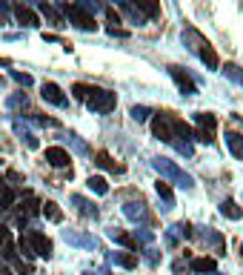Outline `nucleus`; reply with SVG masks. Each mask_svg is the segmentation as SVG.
Returning <instances> with one entry per match:
<instances>
[{
	"label": "nucleus",
	"mask_w": 243,
	"mask_h": 275,
	"mask_svg": "<svg viewBox=\"0 0 243 275\" xmlns=\"http://www.w3.org/2000/svg\"><path fill=\"white\" fill-rule=\"evenodd\" d=\"M12 204H15V192L12 189H3L0 192V209H12Z\"/></svg>",
	"instance_id": "obj_22"
},
{
	"label": "nucleus",
	"mask_w": 243,
	"mask_h": 275,
	"mask_svg": "<svg viewBox=\"0 0 243 275\" xmlns=\"http://www.w3.org/2000/svg\"><path fill=\"white\" fill-rule=\"evenodd\" d=\"M0 66H9V61H6V58H0Z\"/></svg>",
	"instance_id": "obj_31"
},
{
	"label": "nucleus",
	"mask_w": 243,
	"mask_h": 275,
	"mask_svg": "<svg viewBox=\"0 0 243 275\" xmlns=\"http://www.w3.org/2000/svg\"><path fill=\"white\" fill-rule=\"evenodd\" d=\"M40 9H43V15H46V18H52L54 23H60V18H57V15H54V12L49 9V6H46V3H43V6H40Z\"/></svg>",
	"instance_id": "obj_29"
},
{
	"label": "nucleus",
	"mask_w": 243,
	"mask_h": 275,
	"mask_svg": "<svg viewBox=\"0 0 243 275\" xmlns=\"http://www.w3.org/2000/svg\"><path fill=\"white\" fill-rule=\"evenodd\" d=\"M155 167L160 169V172H166V175L177 178V181H180L183 187H192V178H189V175H183L180 169H177V167H172V163H169V160H166V158H157V160H155Z\"/></svg>",
	"instance_id": "obj_9"
},
{
	"label": "nucleus",
	"mask_w": 243,
	"mask_h": 275,
	"mask_svg": "<svg viewBox=\"0 0 243 275\" xmlns=\"http://www.w3.org/2000/svg\"><path fill=\"white\" fill-rule=\"evenodd\" d=\"M198 54H200V61L206 63L209 69H217V66H220V58H217V52L206 43V40H203V43L198 46Z\"/></svg>",
	"instance_id": "obj_11"
},
{
	"label": "nucleus",
	"mask_w": 243,
	"mask_h": 275,
	"mask_svg": "<svg viewBox=\"0 0 243 275\" xmlns=\"http://www.w3.org/2000/svg\"><path fill=\"white\" fill-rule=\"evenodd\" d=\"M66 12H69V20H72V23H75L78 29H83V32H89V29L95 32V29H97L95 18H92V15L83 9V6H66Z\"/></svg>",
	"instance_id": "obj_4"
},
{
	"label": "nucleus",
	"mask_w": 243,
	"mask_h": 275,
	"mask_svg": "<svg viewBox=\"0 0 243 275\" xmlns=\"http://www.w3.org/2000/svg\"><path fill=\"white\" fill-rule=\"evenodd\" d=\"M9 238V230H6V224H0V244Z\"/></svg>",
	"instance_id": "obj_30"
},
{
	"label": "nucleus",
	"mask_w": 243,
	"mask_h": 275,
	"mask_svg": "<svg viewBox=\"0 0 243 275\" xmlns=\"http://www.w3.org/2000/svg\"><path fill=\"white\" fill-rule=\"evenodd\" d=\"M15 18L20 20V23H23V26H40V18H37L35 12L29 9V6H23V3H18V6H15Z\"/></svg>",
	"instance_id": "obj_10"
},
{
	"label": "nucleus",
	"mask_w": 243,
	"mask_h": 275,
	"mask_svg": "<svg viewBox=\"0 0 243 275\" xmlns=\"http://www.w3.org/2000/svg\"><path fill=\"white\" fill-rule=\"evenodd\" d=\"M135 9H140L146 18H157L160 15V3L157 0H135Z\"/></svg>",
	"instance_id": "obj_14"
},
{
	"label": "nucleus",
	"mask_w": 243,
	"mask_h": 275,
	"mask_svg": "<svg viewBox=\"0 0 243 275\" xmlns=\"http://www.w3.org/2000/svg\"><path fill=\"white\" fill-rule=\"evenodd\" d=\"M152 132L157 141L172 143L174 141V126H172V115H155L152 118Z\"/></svg>",
	"instance_id": "obj_3"
},
{
	"label": "nucleus",
	"mask_w": 243,
	"mask_h": 275,
	"mask_svg": "<svg viewBox=\"0 0 243 275\" xmlns=\"http://www.w3.org/2000/svg\"><path fill=\"white\" fill-rule=\"evenodd\" d=\"M0 184H3V175H0Z\"/></svg>",
	"instance_id": "obj_33"
},
{
	"label": "nucleus",
	"mask_w": 243,
	"mask_h": 275,
	"mask_svg": "<svg viewBox=\"0 0 243 275\" xmlns=\"http://www.w3.org/2000/svg\"><path fill=\"white\" fill-rule=\"evenodd\" d=\"M195 121H198V132H195V138L203 143H212L215 141V129H217V118L212 115V112H198L195 115Z\"/></svg>",
	"instance_id": "obj_2"
},
{
	"label": "nucleus",
	"mask_w": 243,
	"mask_h": 275,
	"mask_svg": "<svg viewBox=\"0 0 243 275\" xmlns=\"http://www.w3.org/2000/svg\"><path fill=\"white\" fill-rule=\"evenodd\" d=\"M15 266H18V272H20V275H32V266L23 264V261H15Z\"/></svg>",
	"instance_id": "obj_27"
},
{
	"label": "nucleus",
	"mask_w": 243,
	"mask_h": 275,
	"mask_svg": "<svg viewBox=\"0 0 243 275\" xmlns=\"http://www.w3.org/2000/svg\"><path fill=\"white\" fill-rule=\"evenodd\" d=\"M240 255H243V244H240Z\"/></svg>",
	"instance_id": "obj_32"
},
{
	"label": "nucleus",
	"mask_w": 243,
	"mask_h": 275,
	"mask_svg": "<svg viewBox=\"0 0 243 275\" xmlns=\"http://www.w3.org/2000/svg\"><path fill=\"white\" fill-rule=\"evenodd\" d=\"M132 118H135V121H146V109L135 106V109H132Z\"/></svg>",
	"instance_id": "obj_25"
},
{
	"label": "nucleus",
	"mask_w": 243,
	"mask_h": 275,
	"mask_svg": "<svg viewBox=\"0 0 243 275\" xmlns=\"http://www.w3.org/2000/svg\"><path fill=\"white\" fill-rule=\"evenodd\" d=\"M3 258H9V261H18V252H15V244L9 238L3 241Z\"/></svg>",
	"instance_id": "obj_24"
},
{
	"label": "nucleus",
	"mask_w": 243,
	"mask_h": 275,
	"mask_svg": "<svg viewBox=\"0 0 243 275\" xmlns=\"http://www.w3.org/2000/svg\"><path fill=\"white\" fill-rule=\"evenodd\" d=\"M89 89H92V86H86V83H75L72 92H75V98H78V100H86L89 98Z\"/></svg>",
	"instance_id": "obj_23"
},
{
	"label": "nucleus",
	"mask_w": 243,
	"mask_h": 275,
	"mask_svg": "<svg viewBox=\"0 0 243 275\" xmlns=\"http://www.w3.org/2000/svg\"><path fill=\"white\" fill-rule=\"evenodd\" d=\"M114 261H117V264L120 266H138V255H129V252H120V255H114Z\"/></svg>",
	"instance_id": "obj_21"
},
{
	"label": "nucleus",
	"mask_w": 243,
	"mask_h": 275,
	"mask_svg": "<svg viewBox=\"0 0 243 275\" xmlns=\"http://www.w3.org/2000/svg\"><path fill=\"white\" fill-rule=\"evenodd\" d=\"M89 189H95L97 195H106V192H109V184H106L103 175H92L89 178Z\"/></svg>",
	"instance_id": "obj_17"
},
{
	"label": "nucleus",
	"mask_w": 243,
	"mask_h": 275,
	"mask_svg": "<svg viewBox=\"0 0 243 275\" xmlns=\"http://www.w3.org/2000/svg\"><path fill=\"white\" fill-rule=\"evenodd\" d=\"M40 212H43L46 218H49V221H54V224H60V221H63L60 206L54 204V201H43V204H40Z\"/></svg>",
	"instance_id": "obj_16"
},
{
	"label": "nucleus",
	"mask_w": 243,
	"mask_h": 275,
	"mask_svg": "<svg viewBox=\"0 0 243 275\" xmlns=\"http://www.w3.org/2000/svg\"><path fill=\"white\" fill-rule=\"evenodd\" d=\"M95 163H97V167H103V169H114V172H120V169H123V167H117V163L109 158V152H97V155H95Z\"/></svg>",
	"instance_id": "obj_18"
},
{
	"label": "nucleus",
	"mask_w": 243,
	"mask_h": 275,
	"mask_svg": "<svg viewBox=\"0 0 243 275\" xmlns=\"http://www.w3.org/2000/svg\"><path fill=\"white\" fill-rule=\"evenodd\" d=\"M86 103H89V109H95V112H112V109L117 106V98H114V92H109V89L92 86L89 89Z\"/></svg>",
	"instance_id": "obj_1"
},
{
	"label": "nucleus",
	"mask_w": 243,
	"mask_h": 275,
	"mask_svg": "<svg viewBox=\"0 0 243 275\" xmlns=\"http://www.w3.org/2000/svg\"><path fill=\"white\" fill-rule=\"evenodd\" d=\"M46 160L52 163V167L63 169V167H69L72 158H69V152L63 149V146H46Z\"/></svg>",
	"instance_id": "obj_7"
},
{
	"label": "nucleus",
	"mask_w": 243,
	"mask_h": 275,
	"mask_svg": "<svg viewBox=\"0 0 243 275\" xmlns=\"http://www.w3.org/2000/svg\"><path fill=\"white\" fill-rule=\"evenodd\" d=\"M169 75H172V78H174V83H177V86L183 89V95H195V92H198L195 80H192L189 75H186V72H180L177 66H169Z\"/></svg>",
	"instance_id": "obj_8"
},
{
	"label": "nucleus",
	"mask_w": 243,
	"mask_h": 275,
	"mask_svg": "<svg viewBox=\"0 0 243 275\" xmlns=\"http://www.w3.org/2000/svg\"><path fill=\"white\" fill-rule=\"evenodd\" d=\"M215 269H217L215 258H206V255H203V258H192V272L203 275V272H215Z\"/></svg>",
	"instance_id": "obj_13"
},
{
	"label": "nucleus",
	"mask_w": 243,
	"mask_h": 275,
	"mask_svg": "<svg viewBox=\"0 0 243 275\" xmlns=\"http://www.w3.org/2000/svg\"><path fill=\"white\" fill-rule=\"evenodd\" d=\"M220 215H223V218H232V221H240V218H243V209L234 204V201H229V198H226L223 204H220Z\"/></svg>",
	"instance_id": "obj_15"
},
{
	"label": "nucleus",
	"mask_w": 243,
	"mask_h": 275,
	"mask_svg": "<svg viewBox=\"0 0 243 275\" xmlns=\"http://www.w3.org/2000/svg\"><path fill=\"white\" fill-rule=\"evenodd\" d=\"M155 189H157V195L163 198V201H166V204H169V206H172V204H174V195H172V187H169V184H166V181H157V184H155Z\"/></svg>",
	"instance_id": "obj_19"
},
{
	"label": "nucleus",
	"mask_w": 243,
	"mask_h": 275,
	"mask_svg": "<svg viewBox=\"0 0 243 275\" xmlns=\"http://www.w3.org/2000/svg\"><path fill=\"white\" fill-rule=\"evenodd\" d=\"M40 95H43V100H49V103H54V106H66L63 89L57 86V83H52V80H46L43 86H40Z\"/></svg>",
	"instance_id": "obj_6"
},
{
	"label": "nucleus",
	"mask_w": 243,
	"mask_h": 275,
	"mask_svg": "<svg viewBox=\"0 0 243 275\" xmlns=\"http://www.w3.org/2000/svg\"><path fill=\"white\" fill-rule=\"evenodd\" d=\"M29 244L35 249V255L52 258V238H46L43 232H29Z\"/></svg>",
	"instance_id": "obj_5"
},
{
	"label": "nucleus",
	"mask_w": 243,
	"mask_h": 275,
	"mask_svg": "<svg viewBox=\"0 0 243 275\" xmlns=\"http://www.w3.org/2000/svg\"><path fill=\"white\" fill-rule=\"evenodd\" d=\"M112 238L117 241V244H123V247H129V249L138 247V244H135V238H132L129 232H112Z\"/></svg>",
	"instance_id": "obj_20"
},
{
	"label": "nucleus",
	"mask_w": 243,
	"mask_h": 275,
	"mask_svg": "<svg viewBox=\"0 0 243 275\" xmlns=\"http://www.w3.org/2000/svg\"><path fill=\"white\" fill-rule=\"evenodd\" d=\"M226 75H232V78H237V80L243 83V72L237 69V66H226Z\"/></svg>",
	"instance_id": "obj_26"
},
{
	"label": "nucleus",
	"mask_w": 243,
	"mask_h": 275,
	"mask_svg": "<svg viewBox=\"0 0 243 275\" xmlns=\"http://www.w3.org/2000/svg\"><path fill=\"white\" fill-rule=\"evenodd\" d=\"M15 80H18V83H23V86H29V83H32V78H29V75H23V72H15Z\"/></svg>",
	"instance_id": "obj_28"
},
{
	"label": "nucleus",
	"mask_w": 243,
	"mask_h": 275,
	"mask_svg": "<svg viewBox=\"0 0 243 275\" xmlns=\"http://www.w3.org/2000/svg\"><path fill=\"white\" fill-rule=\"evenodd\" d=\"M226 146H229V152L234 158L243 160V135L240 132H226Z\"/></svg>",
	"instance_id": "obj_12"
}]
</instances>
